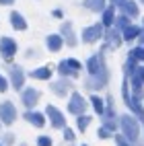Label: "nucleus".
<instances>
[{
	"label": "nucleus",
	"mask_w": 144,
	"mask_h": 146,
	"mask_svg": "<svg viewBox=\"0 0 144 146\" xmlns=\"http://www.w3.org/2000/svg\"><path fill=\"white\" fill-rule=\"evenodd\" d=\"M89 123H91V117H89V115H78V130H80V132H84Z\"/></svg>",
	"instance_id": "24"
},
{
	"label": "nucleus",
	"mask_w": 144,
	"mask_h": 146,
	"mask_svg": "<svg viewBox=\"0 0 144 146\" xmlns=\"http://www.w3.org/2000/svg\"><path fill=\"white\" fill-rule=\"evenodd\" d=\"M52 17H54V19H62V17H64V13L60 11V8H56V11L52 13Z\"/></svg>",
	"instance_id": "33"
},
{
	"label": "nucleus",
	"mask_w": 144,
	"mask_h": 146,
	"mask_svg": "<svg viewBox=\"0 0 144 146\" xmlns=\"http://www.w3.org/2000/svg\"><path fill=\"white\" fill-rule=\"evenodd\" d=\"M107 43H109V47H117V45L121 43V35H119V31L111 29V31L107 33Z\"/></svg>",
	"instance_id": "21"
},
{
	"label": "nucleus",
	"mask_w": 144,
	"mask_h": 146,
	"mask_svg": "<svg viewBox=\"0 0 144 146\" xmlns=\"http://www.w3.org/2000/svg\"><path fill=\"white\" fill-rule=\"evenodd\" d=\"M37 146H52V138H47V136H39V138H37Z\"/></svg>",
	"instance_id": "27"
},
{
	"label": "nucleus",
	"mask_w": 144,
	"mask_h": 146,
	"mask_svg": "<svg viewBox=\"0 0 144 146\" xmlns=\"http://www.w3.org/2000/svg\"><path fill=\"white\" fill-rule=\"evenodd\" d=\"M25 119L31 121L35 128H43V123H45V117H43L41 113H35V111H27L25 113Z\"/></svg>",
	"instance_id": "18"
},
{
	"label": "nucleus",
	"mask_w": 144,
	"mask_h": 146,
	"mask_svg": "<svg viewBox=\"0 0 144 146\" xmlns=\"http://www.w3.org/2000/svg\"><path fill=\"white\" fill-rule=\"evenodd\" d=\"M115 142H117V146H130V142L123 136H115Z\"/></svg>",
	"instance_id": "28"
},
{
	"label": "nucleus",
	"mask_w": 144,
	"mask_h": 146,
	"mask_svg": "<svg viewBox=\"0 0 144 146\" xmlns=\"http://www.w3.org/2000/svg\"><path fill=\"white\" fill-rule=\"evenodd\" d=\"M109 136H111V132H109V130L103 125V128L99 130V138H109Z\"/></svg>",
	"instance_id": "30"
},
{
	"label": "nucleus",
	"mask_w": 144,
	"mask_h": 146,
	"mask_svg": "<svg viewBox=\"0 0 144 146\" xmlns=\"http://www.w3.org/2000/svg\"><path fill=\"white\" fill-rule=\"evenodd\" d=\"M140 33H142V29H140L138 25H128V27L121 31V37H123L126 41H132V39H136Z\"/></svg>",
	"instance_id": "17"
},
{
	"label": "nucleus",
	"mask_w": 144,
	"mask_h": 146,
	"mask_svg": "<svg viewBox=\"0 0 144 146\" xmlns=\"http://www.w3.org/2000/svg\"><path fill=\"white\" fill-rule=\"evenodd\" d=\"M6 86H8V84H6V78H4V76H0V93H4Z\"/></svg>",
	"instance_id": "32"
},
{
	"label": "nucleus",
	"mask_w": 144,
	"mask_h": 146,
	"mask_svg": "<svg viewBox=\"0 0 144 146\" xmlns=\"http://www.w3.org/2000/svg\"><path fill=\"white\" fill-rule=\"evenodd\" d=\"M15 119H17V109H15V105H13L11 101H4L2 105H0V121L6 123V125H11Z\"/></svg>",
	"instance_id": "2"
},
{
	"label": "nucleus",
	"mask_w": 144,
	"mask_h": 146,
	"mask_svg": "<svg viewBox=\"0 0 144 146\" xmlns=\"http://www.w3.org/2000/svg\"><path fill=\"white\" fill-rule=\"evenodd\" d=\"M11 78H13V86L17 91H21L23 89V78H25V74H23V70L19 66H15L13 70H11Z\"/></svg>",
	"instance_id": "15"
},
{
	"label": "nucleus",
	"mask_w": 144,
	"mask_h": 146,
	"mask_svg": "<svg viewBox=\"0 0 144 146\" xmlns=\"http://www.w3.org/2000/svg\"><path fill=\"white\" fill-rule=\"evenodd\" d=\"M101 35H103V25L101 23L91 25V27H86L82 31V41L84 43H95L97 39H101Z\"/></svg>",
	"instance_id": "4"
},
{
	"label": "nucleus",
	"mask_w": 144,
	"mask_h": 146,
	"mask_svg": "<svg viewBox=\"0 0 144 146\" xmlns=\"http://www.w3.org/2000/svg\"><path fill=\"white\" fill-rule=\"evenodd\" d=\"M134 60H140V62H144V45H138L136 50H134L132 54H130Z\"/></svg>",
	"instance_id": "25"
},
{
	"label": "nucleus",
	"mask_w": 144,
	"mask_h": 146,
	"mask_svg": "<svg viewBox=\"0 0 144 146\" xmlns=\"http://www.w3.org/2000/svg\"><path fill=\"white\" fill-rule=\"evenodd\" d=\"M31 76L37 80H47L52 76V70L50 68H37V70H31Z\"/></svg>",
	"instance_id": "20"
},
{
	"label": "nucleus",
	"mask_w": 144,
	"mask_h": 146,
	"mask_svg": "<svg viewBox=\"0 0 144 146\" xmlns=\"http://www.w3.org/2000/svg\"><path fill=\"white\" fill-rule=\"evenodd\" d=\"M17 54V41L13 37H2L0 39V56L4 60H11V58Z\"/></svg>",
	"instance_id": "3"
},
{
	"label": "nucleus",
	"mask_w": 144,
	"mask_h": 146,
	"mask_svg": "<svg viewBox=\"0 0 144 146\" xmlns=\"http://www.w3.org/2000/svg\"><path fill=\"white\" fill-rule=\"evenodd\" d=\"M64 138H66V140H74V132L66 128V130H64Z\"/></svg>",
	"instance_id": "31"
},
{
	"label": "nucleus",
	"mask_w": 144,
	"mask_h": 146,
	"mask_svg": "<svg viewBox=\"0 0 144 146\" xmlns=\"http://www.w3.org/2000/svg\"><path fill=\"white\" fill-rule=\"evenodd\" d=\"M119 121H121L123 138L130 140V142H136V140H138V134H140V130H138V121L134 119L132 115H123Z\"/></svg>",
	"instance_id": "1"
},
{
	"label": "nucleus",
	"mask_w": 144,
	"mask_h": 146,
	"mask_svg": "<svg viewBox=\"0 0 144 146\" xmlns=\"http://www.w3.org/2000/svg\"><path fill=\"white\" fill-rule=\"evenodd\" d=\"M134 74L140 78V82H144V66L142 68H134Z\"/></svg>",
	"instance_id": "29"
},
{
	"label": "nucleus",
	"mask_w": 144,
	"mask_h": 146,
	"mask_svg": "<svg viewBox=\"0 0 144 146\" xmlns=\"http://www.w3.org/2000/svg\"><path fill=\"white\" fill-rule=\"evenodd\" d=\"M121 15H126V17H138L140 13H138V4L134 2V0H126L121 6Z\"/></svg>",
	"instance_id": "16"
},
{
	"label": "nucleus",
	"mask_w": 144,
	"mask_h": 146,
	"mask_svg": "<svg viewBox=\"0 0 144 146\" xmlns=\"http://www.w3.org/2000/svg\"><path fill=\"white\" fill-rule=\"evenodd\" d=\"M0 146H2V144H0Z\"/></svg>",
	"instance_id": "39"
},
{
	"label": "nucleus",
	"mask_w": 144,
	"mask_h": 146,
	"mask_svg": "<svg viewBox=\"0 0 144 146\" xmlns=\"http://www.w3.org/2000/svg\"><path fill=\"white\" fill-rule=\"evenodd\" d=\"M109 2H111V6L115 8V6H121L123 2H126V0H109Z\"/></svg>",
	"instance_id": "34"
},
{
	"label": "nucleus",
	"mask_w": 144,
	"mask_h": 146,
	"mask_svg": "<svg viewBox=\"0 0 144 146\" xmlns=\"http://www.w3.org/2000/svg\"><path fill=\"white\" fill-rule=\"evenodd\" d=\"M60 37L66 41V45H68V47H74V45H76V35H74V29H72L70 23H64V25H62Z\"/></svg>",
	"instance_id": "8"
},
{
	"label": "nucleus",
	"mask_w": 144,
	"mask_h": 146,
	"mask_svg": "<svg viewBox=\"0 0 144 146\" xmlns=\"http://www.w3.org/2000/svg\"><path fill=\"white\" fill-rule=\"evenodd\" d=\"M140 2H142V4H144V0H140Z\"/></svg>",
	"instance_id": "37"
},
{
	"label": "nucleus",
	"mask_w": 144,
	"mask_h": 146,
	"mask_svg": "<svg viewBox=\"0 0 144 146\" xmlns=\"http://www.w3.org/2000/svg\"><path fill=\"white\" fill-rule=\"evenodd\" d=\"M113 25H115V31H123V29H126L128 25H130V17H126V15H119L117 19H115L113 21Z\"/></svg>",
	"instance_id": "22"
},
{
	"label": "nucleus",
	"mask_w": 144,
	"mask_h": 146,
	"mask_svg": "<svg viewBox=\"0 0 144 146\" xmlns=\"http://www.w3.org/2000/svg\"><path fill=\"white\" fill-rule=\"evenodd\" d=\"M142 25H144V19H142Z\"/></svg>",
	"instance_id": "38"
},
{
	"label": "nucleus",
	"mask_w": 144,
	"mask_h": 146,
	"mask_svg": "<svg viewBox=\"0 0 144 146\" xmlns=\"http://www.w3.org/2000/svg\"><path fill=\"white\" fill-rule=\"evenodd\" d=\"M107 70H101L99 74H93V78L89 80V86H91V89H101V86L105 84V82H107Z\"/></svg>",
	"instance_id": "13"
},
{
	"label": "nucleus",
	"mask_w": 144,
	"mask_h": 146,
	"mask_svg": "<svg viewBox=\"0 0 144 146\" xmlns=\"http://www.w3.org/2000/svg\"><path fill=\"white\" fill-rule=\"evenodd\" d=\"M91 103H93V107H95V111L97 113H103L105 109H103V101L99 99V97H91Z\"/></svg>",
	"instance_id": "26"
},
{
	"label": "nucleus",
	"mask_w": 144,
	"mask_h": 146,
	"mask_svg": "<svg viewBox=\"0 0 144 146\" xmlns=\"http://www.w3.org/2000/svg\"><path fill=\"white\" fill-rule=\"evenodd\" d=\"M138 39H140V45H144V29H142V33L138 35Z\"/></svg>",
	"instance_id": "36"
},
{
	"label": "nucleus",
	"mask_w": 144,
	"mask_h": 146,
	"mask_svg": "<svg viewBox=\"0 0 144 146\" xmlns=\"http://www.w3.org/2000/svg\"><path fill=\"white\" fill-rule=\"evenodd\" d=\"M68 111H70L72 115H82V113L86 111V103H84V99H82L78 93L72 95V99H70V103H68Z\"/></svg>",
	"instance_id": "5"
},
{
	"label": "nucleus",
	"mask_w": 144,
	"mask_h": 146,
	"mask_svg": "<svg viewBox=\"0 0 144 146\" xmlns=\"http://www.w3.org/2000/svg\"><path fill=\"white\" fill-rule=\"evenodd\" d=\"M47 115H50V119H52V123H54V128H66V119H64V115L56 109L54 105H47Z\"/></svg>",
	"instance_id": "9"
},
{
	"label": "nucleus",
	"mask_w": 144,
	"mask_h": 146,
	"mask_svg": "<svg viewBox=\"0 0 144 146\" xmlns=\"http://www.w3.org/2000/svg\"><path fill=\"white\" fill-rule=\"evenodd\" d=\"M15 2V0H0V4H2V6H8V4H13Z\"/></svg>",
	"instance_id": "35"
},
{
	"label": "nucleus",
	"mask_w": 144,
	"mask_h": 146,
	"mask_svg": "<svg viewBox=\"0 0 144 146\" xmlns=\"http://www.w3.org/2000/svg\"><path fill=\"white\" fill-rule=\"evenodd\" d=\"M66 86H68V82H66V80H60V82H54V84H52V89L58 93V97H64Z\"/></svg>",
	"instance_id": "23"
},
{
	"label": "nucleus",
	"mask_w": 144,
	"mask_h": 146,
	"mask_svg": "<svg viewBox=\"0 0 144 146\" xmlns=\"http://www.w3.org/2000/svg\"><path fill=\"white\" fill-rule=\"evenodd\" d=\"M45 45H47V50H50V52H60L62 45H64V39L60 37V33H52V35H47Z\"/></svg>",
	"instance_id": "11"
},
{
	"label": "nucleus",
	"mask_w": 144,
	"mask_h": 146,
	"mask_svg": "<svg viewBox=\"0 0 144 146\" xmlns=\"http://www.w3.org/2000/svg\"><path fill=\"white\" fill-rule=\"evenodd\" d=\"M101 15H103V17H101V25L109 29V27L113 25V21H115V8H113V6H109V8H103V11H101Z\"/></svg>",
	"instance_id": "14"
},
{
	"label": "nucleus",
	"mask_w": 144,
	"mask_h": 146,
	"mask_svg": "<svg viewBox=\"0 0 144 146\" xmlns=\"http://www.w3.org/2000/svg\"><path fill=\"white\" fill-rule=\"evenodd\" d=\"M58 70H60V74H64V76H74L76 72L80 70V62L68 58V60H64L60 66H58Z\"/></svg>",
	"instance_id": "6"
},
{
	"label": "nucleus",
	"mask_w": 144,
	"mask_h": 146,
	"mask_svg": "<svg viewBox=\"0 0 144 146\" xmlns=\"http://www.w3.org/2000/svg\"><path fill=\"white\" fill-rule=\"evenodd\" d=\"M11 25H13V29H17V31H25L27 29V21H25V17L19 11L11 13Z\"/></svg>",
	"instance_id": "12"
},
{
	"label": "nucleus",
	"mask_w": 144,
	"mask_h": 146,
	"mask_svg": "<svg viewBox=\"0 0 144 146\" xmlns=\"http://www.w3.org/2000/svg\"><path fill=\"white\" fill-rule=\"evenodd\" d=\"M86 68H89V74H91V76H93V74H99L101 70H105L101 54H95V56H91L89 60H86Z\"/></svg>",
	"instance_id": "7"
},
{
	"label": "nucleus",
	"mask_w": 144,
	"mask_h": 146,
	"mask_svg": "<svg viewBox=\"0 0 144 146\" xmlns=\"http://www.w3.org/2000/svg\"><path fill=\"white\" fill-rule=\"evenodd\" d=\"M82 6L89 8L91 13H101L105 8V0H82Z\"/></svg>",
	"instance_id": "19"
},
{
	"label": "nucleus",
	"mask_w": 144,
	"mask_h": 146,
	"mask_svg": "<svg viewBox=\"0 0 144 146\" xmlns=\"http://www.w3.org/2000/svg\"><path fill=\"white\" fill-rule=\"evenodd\" d=\"M21 99H23V105L27 107V109H33L37 99H39V93H37L35 89H25L23 95H21Z\"/></svg>",
	"instance_id": "10"
}]
</instances>
